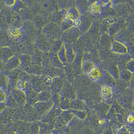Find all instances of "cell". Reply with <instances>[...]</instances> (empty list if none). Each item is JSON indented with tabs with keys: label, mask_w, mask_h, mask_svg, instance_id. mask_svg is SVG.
I'll return each instance as SVG.
<instances>
[{
	"label": "cell",
	"mask_w": 134,
	"mask_h": 134,
	"mask_svg": "<svg viewBox=\"0 0 134 134\" xmlns=\"http://www.w3.org/2000/svg\"><path fill=\"white\" fill-rule=\"evenodd\" d=\"M42 33L47 38H54L59 35L60 29L55 23H49L43 28Z\"/></svg>",
	"instance_id": "cell-1"
},
{
	"label": "cell",
	"mask_w": 134,
	"mask_h": 134,
	"mask_svg": "<svg viewBox=\"0 0 134 134\" xmlns=\"http://www.w3.org/2000/svg\"><path fill=\"white\" fill-rule=\"evenodd\" d=\"M15 56V52L12 48L8 46L0 48V60L5 64Z\"/></svg>",
	"instance_id": "cell-2"
},
{
	"label": "cell",
	"mask_w": 134,
	"mask_h": 134,
	"mask_svg": "<svg viewBox=\"0 0 134 134\" xmlns=\"http://www.w3.org/2000/svg\"><path fill=\"white\" fill-rule=\"evenodd\" d=\"M11 96L17 103L24 105L26 102V93L23 90H21L18 88L14 89L12 91Z\"/></svg>",
	"instance_id": "cell-3"
},
{
	"label": "cell",
	"mask_w": 134,
	"mask_h": 134,
	"mask_svg": "<svg viewBox=\"0 0 134 134\" xmlns=\"http://www.w3.org/2000/svg\"><path fill=\"white\" fill-rule=\"evenodd\" d=\"M21 67V64L20 58L16 56L10 59L5 65V69L9 72L13 70L20 68Z\"/></svg>",
	"instance_id": "cell-4"
},
{
	"label": "cell",
	"mask_w": 134,
	"mask_h": 134,
	"mask_svg": "<svg viewBox=\"0 0 134 134\" xmlns=\"http://www.w3.org/2000/svg\"><path fill=\"white\" fill-rule=\"evenodd\" d=\"M64 85L65 84L63 79L60 77H56L53 79L50 88L52 92L56 93H59L63 91Z\"/></svg>",
	"instance_id": "cell-5"
},
{
	"label": "cell",
	"mask_w": 134,
	"mask_h": 134,
	"mask_svg": "<svg viewBox=\"0 0 134 134\" xmlns=\"http://www.w3.org/2000/svg\"><path fill=\"white\" fill-rule=\"evenodd\" d=\"M31 84L33 90L37 93L45 91L43 85L42 77L34 76L31 79Z\"/></svg>",
	"instance_id": "cell-6"
},
{
	"label": "cell",
	"mask_w": 134,
	"mask_h": 134,
	"mask_svg": "<svg viewBox=\"0 0 134 134\" xmlns=\"http://www.w3.org/2000/svg\"><path fill=\"white\" fill-rule=\"evenodd\" d=\"M37 46L38 49L43 51V52L47 53L49 52L51 48L52 45H51L48 38H40L37 42Z\"/></svg>",
	"instance_id": "cell-7"
},
{
	"label": "cell",
	"mask_w": 134,
	"mask_h": 134,
	"mask_svg": "<svg viewBox=\"0 0 134 134\" xmlns=\"http://www.w3.org/2000/svg\"><path fill=\"white\" fill-rule=\"evenodd\" d=\"M8 19V21L12 25V27L19 28L21 24L22 17L17 13H12Z\"/></svg>",
	"instance_id": "cell-8"
},
{
	"label": "cell",
	"mask_w": 134,
	"mask_h": 134,
	"mask_svg": "<svg viewBox=\"0 0 134 134\" xmlns=\"http://www.w3.org/2000/svg\"><path fill=\"white\" fill-rule=\"evenodd\" d=\"M49 56L51 64L53 65L54 66L58 68H60L63 66V64L60 61L58 57V53L50 51L49 52Z\"/></svg>",
	"instance_id": "cell-9"
},
{
	"label": "cell",
	"mask_w": 134,
	"mask_h": 134,
	"mask_svg": "<svg viewBox=\"0 0 134 134\" xmlns=\"http://www.w3.org/2000/svg\"><path fill=\"white\" fill-rule=\"evenodd\" d=\"M21 67H23L24 69L29 67L32 63V57L29 54H24L19 57Z\"/></svg>",
	"instance_id": "cell-10"
},
{
	"label": "cell",
	"mask_w": 134,
	"mask_h": 134,
	"mask_svg": "<svg viewBox=\"0 0 134 134\" xmlns=\"http://www.w3.org/2000/svg\"><path fill=\"white\" fill-rule=\"evenodd\" d=\"M53 102L49 100L45 102H39L35 104V108L39 111H44L49 110L53 107Z\"/></svg>",
	"instance_id": "cell-11"
},
{
	"label": "cell",
	"mask_w": 134,
	"mask_h": 134,
	"mask_svg": "<svg viewBox=\"0 0 134 134\" xmlns=\"http://www.w3.org/2000/svg\"><path fill=\"white\" fill-rule=\"evenodd\" d=\"M112 51L116 53L123 54L127 52V47L120 43L115 42L112 45Z\"/></svg>",
	"instance_id": "cell-12"
},
{
	"label": "cell",
	"mask_w": 134,
	"mask_h": 134,
	"mask_svg": "<svg viewBox=\"0 0 134 134\" xmlns=\"http://www.w3.org/2000/svg\"><path fill=\"white\" fill-rule=\"evenodd\" d=\"M52 94L49 91H43L37 94V98L40 102H45L50 100Z\"/></svg>",
	"instance_id": "cell-13"
},
{
	"label": "cell",
	"mask_w": 134,
	"mask_h": 134,
	"mask_svg": "<svg viewBox=\"0 0 134 134\" xmlns=\"http://www.w3.org/2000/svg\"><path fill=\"white\" fill-rule=\"evenodd\" d=\"M9 79L3 72H0V89L7 90L9 86Z\"/></svg>",
	"instance_id": "cell-14"
},
{
	"label": "cell",
	"mask_w": 134,
	"mask_h": 134,
	"mask_svg": "<svg viewBox=\"0 0 134 134\" xmlns=\"http://www.w3.org/2000/svg\"><path fill=\"white\" fill-rule=\"evenodd\" d=\"M19 28L11 27L8 32L9 36L15 39L20 38L22 36V32Z\"/></svg>",
	"instance_id": "cell-15"
},
{
	"label": "cell",
	"mask_w": 134,
	"mask_h": 134,
	"mask_svg": "<svg viewBox=\"0 0 134 134\" xmlns=\"http://www.w3.org/2000/svg\"><path fill=\"white\" fill-rule=\"evenodd\" d=\"M58 57L61 62V63L63 65L67 64L68 62V60H67L66 47H65V45L64 44L63 45L61 50L58 52Z\"/></svg>",
	"instance_id": "cell-16"
},
{
	"label": "cell",
	"mask_w": 134,
	"mask_h": 134,
	"mask_svg": "<svg viewBox=\"0 0 134 134\" xmlns=\"http://www.w3.org/2000/svg\"><path fill=\"white\" fill-rule=\"evenodd\" d=\"M101 94L105 99H109L112 97V90L108 86H104L101 88Z\"/></svg>",
	"instance_id": "cell-17"
},
{
	"label": "cell",
	"mask_w": 134,
	"mask_h": 134,
	"mask_svg": "<svg viewBox=\"0 0 134 134\" xmlns=\"http://www.w3.org/2000/svg\"><path fill=\"white\" fill-rule=\"evenodd\" d=\"M34 21L35 24L42 29L45 25L49 24L47 22V20L44 17H43L42 16L40 15L37 16L34 19Z\"/></svg>",
	"instance_id": "cell-18"
},
{
	"label": "cell",
	"mask_w": 134,
	"mask_h": 134,
	"mask_svg": "<svg viewBox=\"0 0 134 134\" xmlns=\"http://www.w3.org/2000/svg\"><path fill=\"white\" fill-rule=\"evenodd\" d=\"M10 42V36L8 33H6L5 31H0V43L2 44H4L5 47H6L7 44H9Z\"/></svg>",
	"instance_id": "cell-19"
},
{
	"label": "cell",
	"mask_w": 134,
	"mask_h": 134,
	"mask_svg": "<svg viewBox=\"0 0 134 134\" xmlns=\"http://www.w3.org/2000/svg\"><path fill=\"white\" fill-rule=\"evenodd\" d=\"M80 29L83 31L85 32L88 30L91 26L90 21L86 18H84L82 20L80 21Z\"/></svg>",
	"instance_id": "cell-20"
},
{
	"label": "cell",
	"mask_w": 134,
	"mask_h": 134,
	"mask_svg": "<svg viewBox=\"0 0 134 134\" xmlns=\"http://www.w3.org/2000/svg\"><path fill=\"white\" fill-rule=\"evenodd\" d=\"M101 45L103 46H105L107 47V46H110V44H111V41L110 38L107 34H104L102 36H101Z\"/></svg>",
	"instance_id": "cell-21"
},
{
	"label": "cell",
	"mask_w": 134,
	"mask_h": 134,
	"mask_svg": "<svg viewBox=\"0 0 134 134\" xmlns=\"http://www.w3.org/2000/svg\"><path fill=\"white\" fill-rule=\"evenodd\" d=\"M8 22V17L6 14L3 11L0 12V26H3L5 25Z\"/></svg>",
	"instance_id": "cell-22"
},
{
	"label": "cell",
	"mask_w": 134,
	"mask_h": 134,
	"mask_svg": "<svg viewBox=\"0 0 134 134\" xmlns=\"http://www.w3.org/2000/svg\"><path fill=\"white\" fill-rule=\"evenodd\" d=\"M122 77L126 81H131L132 79V73L127 70H124L122 72Z\"/></svg>",
	"instance_id": "cell-23"
},
{
	"label": "cell",
	"mask_w": 134,
	"mask_h": 134,
	"mask_svg": "<svg viewBox=\"0 0 134 134\" xmlns=\"http://www.w3.org/2000/svg\"><path fill=\"white\" fill-rule=\"evenodd\" d=\"M66 68V72L68 79L69 80H72L73 78L74 74V71L72 68L70 66H68Z\"/></svg>",
	"instance_id": "cell-24"
},
{
	"label": "cell",
	"mask_w": 134,
	"mask_h": 134,
	"mask_svg": "<svg viewBox=\"0 0 134 134\" xmlns=\"http://www.w3.org/2000/svg\"><path fill=\"white\" fill-rule=\"evenodd\" d=\"M127 70L131 73H134V60L128 61L127 64Z\"/></svg>",
	"instance_id": "cell-25"
},
{
	"label": "cell",
	"mask_w": 134,
	"mask_h": 134,
	"mask_svg": "<svg viewBox=\"0 0 134 134\" xmlns=\"http://www.w3.org/2000/svg\"><path fill=\"white\" fill-rule=\"evenodd\" d=\"M117 134H132L131 131L129 129H128L127 127L125 126H123L122 128H121Z\"/></svg>",
	"instance_id": "cell-26"
},
{
	"label": "cell",
	"mask_w": 134,
	"mask_h": 134,
	"mask_svg": "<svg viewBox=\"0 0 134 134\" xmlns=\"http://www.w3.org/2000/svg\"><path fill=\"white\" fill-rule=\"evenodd\" d=\"M6 99V94L4 90L0 89V103L4 102Z\"/></svg>",
	"instance_id": "cell-27"
},
{
	"label": "cell",
	"mask_w": 134,
	"mask_h": 134,
	"mask_svg": "<svg viewBox=\"0 0 134 134\" xmlns=\"http://www.w3.org/2000/svg\"><path fill=\"white\" fill-rule=\"evenodd\" d=\"M127 120L128 122L130 124H133L134 122V115L132 114H130L128 116L127 119Z\"/></svg>",
	"instance_id": "cell-28"
},
{
	"label": "cell",
	"mask_w": 134,
	"mask_h": 134,
	"mask_svg": "<svg viewBox=\"0 0 134 134\" xmlns=\"http://www.w3.org/2000/svg\"><path fill=\"white\" fill-rule=\"evenodd\" d=\"M5 64L3 61L0 60V72H2L3 70L5 69Z\"/></svg>",
	"instance_id": "cell-29"
},
{
	"label": "cell",
	"mask_w": 134,
	"mask_h": 134,
	"mask_svg": "<svg viewBox=\"0 0 134 134\" xmlns=\"http://www.w3.org/2000/svg\"><path fill=\"white\" fill-rule=\"evenodd\" d=\"M130 81H131V84L132 86L133 87V88L134 89V76L132 77V79Z\"/></svg>",
	"instance_id": "cell-30"
}]
</instances>
